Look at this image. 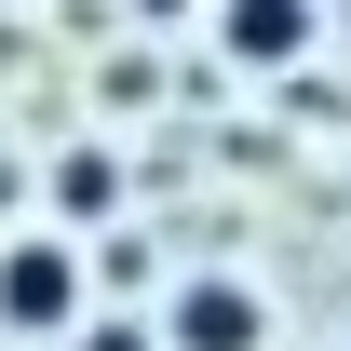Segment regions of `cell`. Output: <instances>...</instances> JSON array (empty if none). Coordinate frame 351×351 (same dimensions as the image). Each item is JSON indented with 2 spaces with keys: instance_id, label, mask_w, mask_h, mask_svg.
Returning <instances> with one entry per match:
<instances>
[{
  "instance_id": "cell-2",
  "label": "cell",
  "mask_w": 351,
  "mask_h": 351,
  "mask_svg": "<svg viewBox=\"0 0 351 351\" xmlns=\"http://www.w3.org/2000/svg\"><path fill=\"white\" fill-rule=\"evenodd\" d=\"M257 338H270V311H257V284H230V270H203V284L162 298V351H257Z\"/></svg>"
},
{
  "instance_id": "cell-1",
  "label": "cell",
  "mask_w": 351,
  "mask_h": 351,
  "mask_svg": "<svg viewBox=\"0 0 351 351\" xmlns=\"http://www.w3.org/2000/svg\"><path fill=\"white\" fill-rule=\"evenodd\" d=\"M0 324H14V338H68V324H82V257H68V230L0 243Z\"/></svg>"
},
{
  "instance_id": "cell-3",
  "label": "cell",
  "mask_w": 351,
  "mask_h": 351,
  "mask_svg": "<svg viewBox=\"0 0 351 351\" xmlns=\"http://www.w3.org/2000/svg\"><path fill=\"white\" fill-rule=\"evenodd\" d=\"M217 41L243 54V68H298V54H311V0H230Z\"/></svg>"
},
{
  "instance_id": "cell-4",
  "label": "cell",
  "mask_w": 351,
  "mask_h": 351,
  "mask_svg": "<svg viewBox=\"0 0 351 351\" xmlns=\"http://www.w3.org/2000/svg\"><path fill=\"white\" fill-rule=\"evenodd\" d=\"M108 189H122V176L95 162V149H82V162H54V203H68V217H108Z\"/></svg>"
},
{
  "instance_id": "cell-5",
  "label": "cell",
  "mask_w": 351,
  "mask_h": 351,
  "mask_svg": "<svg viewBox=\"0 0 351 351\" xmlns=\"http://www.w3.org/2000/svg\"><path fill=\"white\" fill-rule=\"evenodd\" d=\"M135 14H176V0H135Z\"/></svg>"
}]
</instances>
